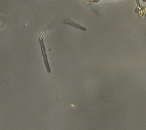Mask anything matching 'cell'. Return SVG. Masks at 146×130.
<instances>
[{
    "label": "cell",
    "mask_w": 146,
    "mask_h": 130,
    "mask_svg": "<svg viewBox=\"0 0 146 130\" xmlns=\"http://www.w3.org/2000/svg\"><path fill=\"white\" fill-rule=\"evenodd\" d=\"M87 1L90 3H97L99 0H87Z\"/></svg>",
    "instance_id": "cell-1"
},
{
    "label": "cell",
    "mask_w": 146,
    "mask_h": 130,
    "mask_svg": "<svg viewBox=\"0 0 146 130\" xmlns=\"http://www.w3.org/2000/svg\"><path fill=\"white\" fill-rule=\"evenodd\" d=\"M142 1H144V2H146V0H142Z\"/></svg>",
    "instance_id": "cell-2"
}]
</instances>
